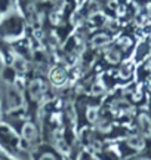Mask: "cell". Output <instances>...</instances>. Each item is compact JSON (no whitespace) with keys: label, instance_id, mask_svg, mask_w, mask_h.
I'll return each instance as SVG.
<instances>
[{"label":"cell","instance_id":"cell-1","mask_svg":"<svg viewBox=\"0 0 151 160\" xmlns=\"http://www.w3.org/2000/svg\"><path fill=\"white\" fill-rule=\"evenodd\" d=\"M0 147L11 153H17L19 148V138L9 126L0 125Z\"/></svg>","mask_w":151,"mask_h":160},{"label":"cell","instance_id":"cell-2","mask_svg":"<svg viewBox=\"0 0 151 160\" xmlns=\"http://www.w3.org/2000/svg\"><path fill=\"white\" fill-rule=\"evenodd\" d=\"M5 104L7 111H15L22 107V95L15 86H7L5 93Z\"/></svg>","mask_w":151,"mask_h":160},{"label":"cell","instance_id":"cell-3","mask_svg":"<svg viewBox=\"0 0 151 160\" xmlns=\"http://www.w3.org/2000/svg\"><path fill=\"white\" fill-rule=\"evenodd\" d=\"M37 138H39V133H37L36 126L33 125V123L27 122L22 128V139L27 141V142H30V144H33L37 141Z\"/></svg>","mask_w":151,"mask_h":160},{"label":"cell","instance_id":"cell-4","mask_svg":"<svg viewBox=\"0 0 151 160\" xmlns=\"http://www.w3.org/2000/svg\"><path fill=\"white\" fill-rule=\"evenodd\" d=\"M105 61L108 64H117L122 61V57H123V52L120 48H110V49H107L105 51Z\"/></svg>","mask_w":151,"mask_h":160},{"label":"cell","instance_id":"cell-5","mask_svg":"<svg viewBox=\"0 0 151 160\" xmlns=\"http://www.w3.org/2000/svg\"><path fill=\"white\" fill-rule=\"evenodd\" d=\"M110 36L105 34V33H99V34H95L90 40V46L93 49H99V48H104L110 43Z\"/></svg>","mask_w":151,"mask_h":160},{"label":"cell","instance_id":"cell-6","mask_svg":"<svg viewBox=\"0 0 151 160\" xmlns=\"http://www.w3.org/2000/svg\"><path fill=\"white\" fill-rule=\"evenodd\" d=\"M126 144H128L129 148L132 150H142L145 147V139L141 135H130V137L126 139Z\"/></svg>","mask_w":151,"mask_h":160},{"label":"cell","instance_id":"cell-7","mask_svg":"<svg viewBox=\"0 0 151 160\" xmlns=\"http://www.w3.org/2000/svg\"><path fill=\"white\" fill-rule=\"evenodd\" d=\"M138 126H139V131L145 135V137H150L151 135V120L147 114H142L138 117Z\"/></svg>","mask_w":151,"mask_h":160},{"label":"cell","instance_id":"cell-8","mask_svg":"<svg viewBox=\"0 0 151 160\" xmlns=\"http://www.w3.org/2000/svg\"><path fill=\"white\" fill-rule=\"evenodd\" d=\"M51 80H52L55 85H62V83L67 82V73L64 71V68L56 67V68H53L52 73H51Z\"/></svg>","mask_w":151,"mask_h":160},{"label":"cell","instance_id":"cell-9","mask_svg":"<svg viewBox=\"0 0 151 160\" xmlns=\"http://www.w3.org/2000/svg\"><path fill=\"white\" fill-rule=\"evenodd\" d=\"M30 92H31V97L33 98H40V95L45 92V88H43V83H41L40 80H36V82H33L31 83V86H30Z\"/></svg>","mask_w":151,"mask_h":160},{"label":"cell","instance_id":"cell-10","mask_svg":"<svg viewBox=\"0 0 151 160\" xmlns=\"http://www.w3.org/2000/svg\"><path fill=\"white\" fill-rule=\"evenodd\" d=\"M37 160H59V157L53 151L47 150V151H43V153L37 156Z\"/></svg>","mask_w":151,"mask_h":160},{"label":"cell","instance_id":"cell-11","mask_svg":"<svg viewBox=\"0 0 151 160\" xmlns=\"http://www.w3.org/2000/svg\"><path fill=\"white\" fill-rule=\"evenodd\" d=\"M130 71H132V65L130 64H123L122 67H120V76L122 77H128L129 74H130Z\"/></svg>","mask_w":151,"mask_h":160},{"label":"cell","instance_id":"cell-12","mask_svg":"<svg viewBox=\"0 0 151 160\" xmlns=\"http://www.w3.org/2000/svg\"><path fill=\"white\" fill-rule=\"evenodd\" d=\"M93 88H95V89H92V93H93V95H99V93H102V92H104V88L99 85V83H96V85L93 86Z\"/></svg>","mask_w":151,"mask_h":160},{"label":"cell","instance_id":"cell-13","mask_svg":"<svg viewBox=\"0 0 151 160\" xmlns=\"http://www.w3.org/2000/svg\"><path fill=\"white\" fill-rule=\"evenodd\" d=\"M138 160H150V159H145V157H142V159H138Z\"/></svg>","mask_w":151,"mask_h":160}]
</instances>
